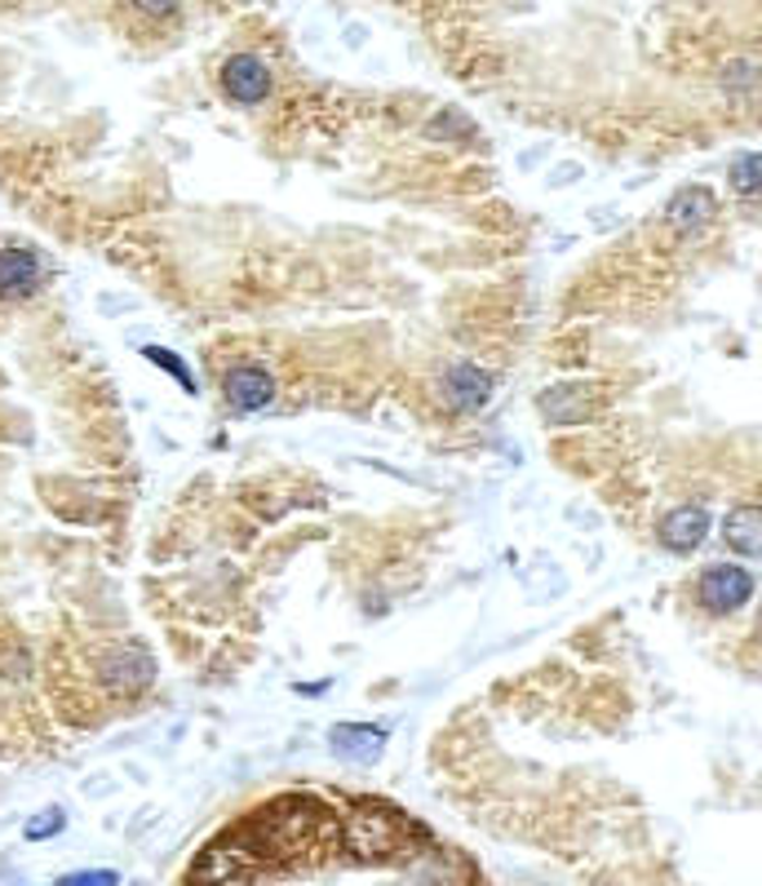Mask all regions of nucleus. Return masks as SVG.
<instances>
[{"mask_svg": "<svg viewBox=\"0 0 762 886\" xmlns=\"http://www.w3.org/2000/svg\"><path fill=\"white\" fill-rule=\"evenodd\" d=\"M749 594H753V576L731 563H718L697 581V598L710 611H736L740 603H749Z\"/></svg>", "mask_w": 762, "mask_h": 886, "instance_id": "obj_1", "label": "nucleus"}, {"mask_svg": "<svg viewBox=\"0 0 762 886\" xmlns=\"http://www.w3.org/2000/svg\"><path fill=\"white\" fill-rule=\"evenodd\" d=\"M45 280V262L36 248H0V302H19Z\"/></svg>", "mask_w": 762, "mask_h": 886, "instance_id": "obj_2", "label": "nucleus"}, {"mask_svg": "<svg viewBox=\"0 0 762 886\" xmlns=\"http://www.w3.org/2000/svg\"><path fill=\"white\" fill-rule=\"evenodd\" d=\"M222 89H227V98L240 102V107L262 102V98L270 94V72H266V62L253 58V53H235V58L227 62V72H222Z\"/></svg>", "mask_w": 762, "mask_h": 886, "instance_id": "obj_3", "label": "nucleus"}, {"mask_svg": "<svg viewBox=\"0 0 762 886\" xmlns=\"http://www.w3.org/2000/svg\"><path fill=\"white\" fill-rule=\"evenodd\" d=\"M222 386H227L231 408H240V413H253V408H266V403L275 399V381H270V373L257 368V364H244V368L227 373Z\"/></svg>", "mask_w": 762, "mask_h": 886, "instance_id": "obj_4", "label": "nucleus"}, {"mask_svg": "<svg viewBox=\"0 0 762 886\" xmlns=\"http://www.w3.org/2000/svg\"><path fill=\"white\" fill-rule=\"evenodd\" d=\"M705 532H710V514L701 506H682V510L665 514V523H661V541H665V550H674V555L697 550V545L705 541Z\"/></svg>", "mask_w": 762, "mask_h": 886, "instance_id": "obj_5", "label": "nucleus"}, {"mask_svg": "<svg viewBox=\"0 0 762 886\" xmlns=\"http://www.w3.org/2000/svg\"><path fill=\"white\" fill-rule=\"evenodd\" d=\"M714 218V191L705 186H682L674 199H669V222L678 231H697L701 222Z\"/></svg>", "mask_w": 762, "mask_h": 886, "instance_id": "obj_6", "label": "nucleus"}, {"mask_svg": "<svg viewBox=\"0 0 762 886\" xmlns=\"http://www.w3.org/2000/svg\"><path fill=\"white\" fill-rule=\"evenodd\" d=\"M727 541L740 555L762 559V506H740L727 514Z\"/></svg>", "mask_w": 762, "mask_h": 886, "instance_id": "obj_7", "label": "nucleus"}, {"mask_svg": "<svg viewBox=\"0 0 762 886\" xmlns=\"http://www.w3.org/2000/svg\"><path fill=\"white\" fill-rule=\"evenodd\" d=\"M448 395H452L457 408H479V403H488L493 381H488V373H479L474 364H457L448 373Z\"/></svg>", "mask_w": 762, "mask_h": 886, "instance_id": "obj_8", "label": "nucleus"}, {"mask_svg": "<svg viewBox=\"0 0 762 886\" xmlns=\"http://www.w3.org/2000/svg\"><path fill=\"white\" fill-rule=\"evenodd\" d=\"M382 744H386V731H377V727H332V749L360 763H373L382 754Z\"/></svg>", "mask_w": 762, "mask_h": 886, "instance_id": "obj_9", "label": "nucleus"}, {"mask_svg": "<svg viewBox=\"0 0 762 886\" xmlns=\"http://www.w3.org/2000/svg\"><path fill=\"white\" fill-rule=\"evenodd\" d=\"M731 186L736 191H758L762 186V156H745L731 165Z\"/></svg>", "mask_w": 762, "mask_h": 886, "instance_id": "obj_10", "label": "nucleus"}, {"mask_svg": "<svg viewBox=\"0 0 762 886\" xmlns=\"http://www.w3.org/2000/svg\"><path fill=\"white\" fill-rule=\"evenodd\" d=\"M58 886H120V873H111V869H85V873L58 877Z\"/></svg>", "mask_w": 762, "mask_h": 886, "instance_id": "obj_11", "label": "nucleus"}, {"mask_svg": "<svg viewBox=\"0 0 762 886\" xmlns=\"http://www.w3.org/2000/svg\"><path fill=\"white\" fill-rule=\"evenodd\" d=\"M58 829H62V811H58V806H49V811H40L36 821L27 825V838H32V842H40V838H53Z\"/></svg>", "mask_w": 762, "mask_h": 886, "instance_id": "obj_12", "label": "nucleus"}, {"mask_svg": "<svg viewBox=\"0 0 762 886\" xmlns=\"http://www.w3.org/2000/svg\"><path fill=\"white\" fill-rule=\"evenodd\" d=\"M147 355H152V360H156V364H165V368H169V373H173V377H178V381H182V386H186V390H191V377H186V368H182V364H178V360H173V355H165V351H156V347H152V351H147Z\"/></svg>", "mask_w": 762, "mask_h": 886, "instance_id": "obj_13", "label": "nucleus"}]
</instances>
